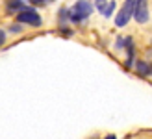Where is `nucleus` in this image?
<instances>
[{"mask_svg":"<svg viewBox=\"0 0 152 139\" xmlns=\"http://www.w3.org/2000/svg\"><path fill=\"white\" fill-rule=\"evenodd\" d=\"M95 6H96V10L104 15L106 10H108V6H110V2H108V0H95Z\"/></svg>","mask_w":152,"mask_h":139,"instance_id":"7","label":"nucleus"},{"mask_svg":"<svg viewBox=\"0 0 152 139\" xmlns=\"http://www.w3.org/2000/svg\"><path fill=\"white\" fill-rule=\"evenodd\" d=\"M20 30H22L20 24H11V26H10V32H13V34H19Z\"/></svg>","mask_w":152,"mask_h":139,"instance_id":"11","label":"nucleus"},{"mask_svg":"<svg viewBox=\"0 0 152 139\" xmlns=\"http://www.w3.org/2000/svg\"><path fill=\"white\" fill-rule=\"evenodd\" d=\"M104 139H117V137H115V135H113V134H110V135H106Z\"/></svg>","mask_w":152,"mask_h":139,"instance_id":"14","label":"nucleus"},{"mask_svg":"<svg viewBox=\"0 0 152 139\" xmlns=\"http://www.w3.org/2000/svg\"><path fill=\"white\" fill-rule=\"evenodd\" d=\"M93 13V4L89 0H78L69 10V20L71 22H83Z\"/></svg>","mask_w":152,"mask_h":139,"instance_id":"1","label":"nucleus"},{"mask_svg":"<svg viewBox=\"0 0 152 139\" xmlns=\"http://www.w3.org/2000/svg\"><path fill=\"white\" fill-rule=\"evenodd\" d=\"M148 0H137L135 2V13H134V19L139 22V24H145L148 22Z\"/></svg>","mask_w":152,"mask_h":139,"instance_id":"4","label":"nucleus"},{"mask_svg":"<svg viewBox=\"0 0 152 139\" xmlns=\"http://www.w3.org/2000/svg\"><path fill=\"white\" fill-rule=\"evenodd\" d=\"M26 10V6H24V2L22 0H7L6 2V11L7 13H15V11H24Z\"/></svg>","mask_w":152,"mask_h":139,"instance_id":"5","label":"nucleus"},{"mask_svg":"<svg viewBox=\"0 0 152 139\" xmlns=\"http://www.w3.org/2000/svg\"><path fill=\"white\" fill-rule=\"evenodd\" d=\"M4 41H6V32H4V30H0V46L4 45Z\"/></svg>","mask_w":152,"mask_h":139,"instance_id":"13","label":"nucleus"},{"mask_svg":"<svg viewBox=\"0 0 152 139\" xmlns=\"http://www.w3.org/2000/svg\"><path fill=\"white\" fill-rule=\"evenodd\" d=\"M59 19H61V22H65L67 19H69V10H65V7H63V10L59 11Z\"/></svg>","mask_w":152,"mask_h":139,"instance_id":"10","label":"nucleus"},{"mask_svg":"<svg viewBox=\"0 0 152 139\" xmlns=\"http://www.w3.org/2000/svg\"><path fill=\"white\" fill-rule=\"evenodd\" d=\"M17 22L19 24H30L34 28H39L41 26V17H39V13H37L34 7H26L24 11L17 13Z\"/></svg>","mask_w":152,"mask_h":139,"instance_id":"3","label":"nucleus"},{"mask_svg":"<svg viewBox=\"0 0 152 139\" xmlns=\"http://www.w3.org/2000/svg\"><path fill=\"white\" fill-rule=\"evenodd\" d=\"M32 4H35V6H41V4H48V2H52V0H30Z\"/></svg>","mask_w":152,"mask_h":139,"instance_id":"12","label":"nucleus"},{"mask_svg":"<svg viewBox=\"0 0 152 139\" xmlns=\"http://www.w3.org/2000/svg\"><path fill=\"white\" fill-rule=\"evenodd\" d=\"M135 71H137L141 76H152V63L137 61V63H135Z\"/></svg>","mask_w":152,"mask_h":139,"instance_id":"6","label":"nucleus"},{"mask_svg":"<svg viewBox=\"0 0 152 139\" xmlns=\"http://www.w3.org/2000/svg\"><path fill=\"white\" fill-rule=\"evenodd\" d=\"M113 10H115V2H110L108 10H106V13H104V17H111V15H113Z\"/></svg>","mask_w":152,"mask_h":139,"instance_id":"8","label":"nucleus"},{"mask_svg":"<svg viewBox=\"0 0 152 139\" xmlns=\"http://www.w3.org/2000/svg\"><path fill=\"white\" fill-rule=\"evenodd\" d=\"M135 2H137V0H124L123 7L119 10L117 17H115V24L119 28H124L128 22H130V19L134 17V13H135Z\"/></svg>","mask_w":152,"mask_h":139,"instance_id":"2","label":"nucleus"},{"mask_svg":"<svg viewBox=\"0 0 152 139\" xmlns=\"http://www.w3.org/2000/svg\"><path fill=\"white\" fill-rule=\"evenodd\" d=\"M124 46H126V37H119L115 43V48H124Z\"/></svg>","mask_w":152,"mask_h":139,"instance_id":"9","label":"nucleus"}]
</instances>
